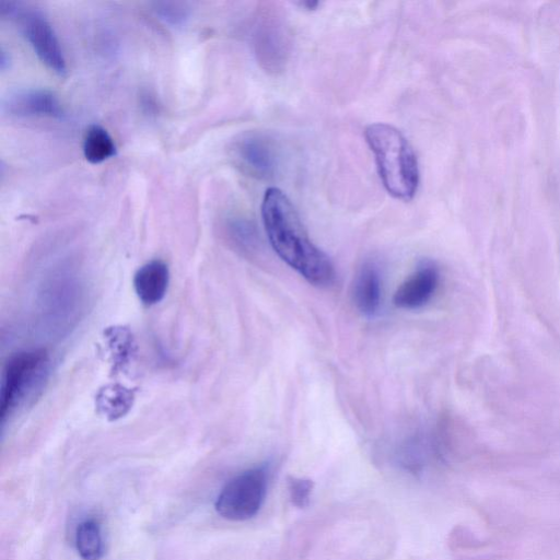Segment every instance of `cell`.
<instances>
[{
	"label": "cell",
	"instance_id": "obj_1",
	"mask_svg": "<svg viewBox=\"0 0 560 560\" xmlns=\"http://www.w3.org/2000/svg\"><path fill=\"white\" fill-rule=\"evenodd\" d=\"M261 217L272 249L287 265L314 285L326 287L332 282L335 271L330 259L310 240L282 190L270 187L265 191Z\"/></svg>",
	"mask_w": 560,
	"mask_h": 560
},
{
	"label": "cell",
	"instance_id": "obj_2",
	"mask_svg": "<svg viewBox=\"0 0 560 560\" xmlns=\"http://www.w3.org/2000/svg\"><path fill=\"white\" fill-rule=\"evenodd\" d=\"M364 137L385 189L397 199L411 200L419 184V168L408 140L396 127L384 122L369 125Z\"/></svg>",
	"mask_w": 560,
	"mask_h": 560
},
{
	"label": "cell",
	"instance_id": "obj_3",
	"mask_svg": "<svg viewBox=\"0 0 560 560\" xmlns=\"http://www.w3.org/2000/svg\"><path fill=\"white\" fill-rule=\"evenodd\" d=\"M47 370L48 354L42 349L19 352L9 359L1 381V423L43 386Z\"/></svg>",
	"mask_w": 560,
	"mask_h": 560
},
{
	"label": "cell",
	"instance_id": "obj_4",
	"mask_svg": "<svg viewBox=\"0 0 560 560\" xmlns=\"http://www.w3.org/2000/svg\"><path fill=\"white\" fill-rule=\"evenodd\" d=\"M0 15L18 23L22 35L47 68L58 74L66 73V59L60 43L42 11L23 2L1 0Z\"/></svg>",
	"mask_w": 560,
	"mask_h": 560
},
{
	"label": "cell",
	"instance_id": "obj_5",
	"mask_svg": "<svg viewBox=\"0 0 560 560\" xmlns=\"http://www.w3.org/2000/svg\"><path fill=\"white\" fill-rule=\"evenodd\" d=\"M267 491L265 467L249 468L232 478L219 493L214 508L230 521H246L257 514Z\"/></svg>",
	"mask_w": 560,
	"mask_h": 560
},
{
	"label": "cell",
	"instance_id": "obj_6",
	"mask_svg": "<svg viewBox=\"0 0 560 560\" xmlns=\"http://www.w3.org/2000/svg\"><path fill=\"white\" fill-rule=\"evenodd\" d=\"M235 165L245 174L258 178H272L280 165L278 142L262 131H246L235 138L230 147Z\"/></svg>",
	"mask_w": 560,
	"mask_h": 560
},
{
	"label": "cell",
	"instance_id": "obj_7",
	"mask_svg": "<svg viewBox=\"0 0 560 560\" xmlns=\"http://www.w3.org/2000/svg\"><path fill=\"white\" fill-rule=\"evenodd\" d=\"M291 48L289 27L278 10L268 8L258 19L254 32V49L258 62L267 72L284 70Z\"/></svg>",
	"mask_w": 560,
	"mask_h": 560
},
{
	"label": "cell",
	"instance_id": "obj_8",
	"mask_svg": "<svg viewBox=\"0 0 560 560\" xmlns=\"http://www.w3.org/2000/svg\"><path fill=\"white\" fill-rule=\"evenodd\" d=\"M2 112L20 118H60L63 115L58 97L45 89H23L10 93L2 101Z\"/></svg>",
	"mask_w": 560,
	"mask_h": 560
},
{
	"label": "cell",
	"instance_id": "obj_9",
	"mask_svg": "<svg viewBox=\"0 0 560 560\" xmlns=\"http://www.w3.org/2000/svg\"><path fill=\"white\" fill-rule=\"evenodd\" d=\"M439 280L438 268L423 262L398 287L394 294L395 305L406 310L425 305L434 295Z\"/></svg>",
	"mask_w": 560,
	"mask_h": 560
},
{
	"label": "cell",
	"instance_id": "obj_10",
	"mask_svg": "<svg viewBox=\"0 0 560 560\" xmlns=\"http://www.w3.org/2000/svg\"><path fill=\"white\" fill-rule=\"evenodd\" d=\"M168 280L167 265L162 260L154 259L137 270L133 277V288L144 305H153L164 298Z\"/></svg>",
	"mask_w": 560,
	"mask_h": 560
},
{
	"label": "cell",
	"instance_id": "obj_11",
	"mask_svg": "<svg viewBox=\"0 0 560 560\" xmlns=\"http://www.w3.org/2000/svg\"><path fill=\"white\" fill-rule=\"evenodd\" d=\"M382 299V280L376 265L366 261L359 269L353 284V301L364 315L377 312Z\"/></svg>",
	"mask_w": 560,
	"mask_h": 560
},
{
	"label": "cell",
	"instance_id": "obj_12",
	"mask_svg": "<svg viewBox=\"0 0 560 560\" xmlns=\"http://www.w3.org/2000/svg\"><path fill=\"white\" fill-rule=\"evenodd\" d=\"M116 153V147L113 138L103 127L91 125L83 138V154L88 162L92 164L102 163Z\"/></svg>",
	"mask_w": 560,
	"mask_h": 560
},
{
	"label": "cell",
	"instance_id": "obj_13",
	"mask_svg": "<svg viewBox=\"0 0 560 560\" xmlns=\"http://www.w3.org/2000/svg\"><path fill=\"white\" fill-rule=\"evenodd\" d=\"M75 547L83 560H100L102 558L101 527L95 520H85L79 524L75 532Z\"/></svg>",
	"mask_w": 560,
	"mask_h": 560
},
{
	"label": "cell",
	"instance_id": "obj_14",
	"mask_svg": "<svg viewBox=\"0 0 560 560\" xmlns=\"http://www.w3.org/2000/svg\"><path fill=\"white\" fill-rule=\"evenodd\" d=\"M152 5L155 15L174 27L185 25L191 16V5L188 2L158 1Z\"/></svg>",
	"mask_w": 560,
	"mask_h": 560
},
{
	"label": "cell",
	"instance_id": "obj_15",
	"mask_svg": "<svg viewBox=\"0 0 560 560\" xmlns=\"http://www.w3.org/2000/svg\"><path fill=\"white\" fill-rule=\"evenodd\" d=\"M232 240L243 249L249 250L257 245L255 226L244 218H233L228 223Z\"/></svg>",
	"mask_w": 560,
	"mask_h": 560
},
{
	"label": "cell",
	"instance_id": "obj_16",
	"mask_svg": "<svg viewBox=\"0 0 560 560\" xmlns=\"http://www.w3.org/2000/svg\"><path fill=\"white\" fill-rule=\"evenodd\" d=\"M314 483L307 478L289 477L288 491L293 505L303 509L310 504Z\"/></svg>",
	"mask_w": 560,
	"mask_h": 560
}]
</instances>
